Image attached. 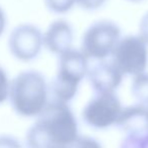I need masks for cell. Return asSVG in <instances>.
<instances>
[{"instance_id":"cell-1","label":"cell","mask_w":148,"mask_h":148,"mask_svg":"<svg viewBox=\"0 0 148 148\" xmlns=\"http://www.w3.org/2000/svg\"><path fill=\"white\" fill-rule=\"evenodd\" d=\"M79 136L78 123L67 103H48L25 136L27 148H62Z\"/></svg>"},{"instance_id":"cell-2","label":"cell","mask_w":148,"mask_h":148,"mask_svg":"<svg viewBox=\"0 0 148 148\" xmlns=\"http://www.w3.org/2000/svg\"><path fill=\"white\" fill-rule=\"evenodd\" d=\"M12 109L23 117H38L48 105L45 77L35 70L23 71L11 81L9 91Z\"/></svg>"},{"instance_id":"cell-3","label":"cell","mask_w":148,"mask_h":148,"mask_svg":"<svg viewBox=\"0 0 148 148\" xmlns=\"http://www.w3.org/2000/svg\"><path fill=\"white\" fill-rule=\"evenodd\" d=\"M88 71V58L81 51L71 49L59 56L57 75L52 83L56 99L67 103L72 101Z\"/></svg>"},{"instance_id":"cell-4","label":"cell","mask_w":148,"mask_h":148,"mask_svg":"<svg viewBox=\"0 0 148 148\" xmlns=\"http://www.w3.org/2000/svg\"><path fill=\"white\" fill-rule=\"evenodd\" d=\"M121 35V29L114 21L108 19L95 21L83 35L81 52L88 59L105 61L113 56L122 39Z\"/></svg>"},{"instance_id":"cell-5","label":"cell","mask_w":148,"mask_h":148,"mask_svg":"<svg viewBox=\"0 0 148 148\" xmlns=\"http://www.w3.org/2000/svg\"><path fill=\"white\" fill-rule=\"evenodd\" d=\"M148 44L139 35L122 38L113 56L112 62L125 75L137 76L146 72L148 66Z\"/></svg>"},{"instance_id":"cell-6","label":"cell","mask_w":148,"mask_h":148,"mask_svg":"<svg viewBox=\"0 0 148 148\" xmlns=\"http://www.w3.org/2000/svg\"><path fill=\"white\" fill-rule=\"evenodd\" d=\"M123 109L116 92L95 93L83 108L82 119L90 128L106 130L117 126Z\"/></svg>"},{"instance_id":"cell-7","label":"cell","mask_w":148,"mask_h":148,"mask_svg":"<svg viewBox=\"0 0 148 148\" xmlns=\"http://www.w3.org/2000/svg\"><path fill=\"white\" fill-rule=\"evenodd\" d=\"M44 36L33 25H19L11 32L8 46L11 54L21 61H31L40 54Z\"/></svg>"},{"instance_id":"cell-8","label":"cell","mask_w":148,"mask_h":148,"mask_svg":"<svg viewBox=\"0 0 148 148\" xmlns=\"http://www.w3.org/2000/svg\"><path fill=\"white\" fill-rule=\"evenodd\" d=\"M124 78V74L119 68L107 60L97 61L95 65L89 67L87 79L91 88L95 93L116 92Z\"/></svg>"},{"instance_id":"cell-9","label":"cell","mask_w":148,"mask_h":148,"mask_svg":"<svg viewBox=\"0 0 148 148\" xmlns=\"http://www.w3.org/2000/svg\"><path fill=\"white\" fill-rule=\"evenodd\" d=\"M74 33L67 21L58 19L49 25L44 35V45L50 52L61 56L72 49Z\"/></svg>"},{"instance_id":"cell-10","label":"cell","mask_w":148,"mask_h":148,"mask_svg":"<svg viewBox=\"0 0 148 148\" xmlns=\"http://www.w3.org/2000/svg\"><path fill=\"white\" fill-rule=\"evenodd\" d=\"M131 93L137 103L148 107V73L144 72L134 77L131 84Z\"/></svg>"},{"instance_id":"cell-11","label":"cell","mask_w":148,"mask_h":148,"mask_svg":"<svg viewBox=\"0 0 148 148\" xmlns=\"http://www.w3.org/2000/svg\"><path fill=\"white\" fill-rule=\"evenodd\" d=\"M119 148H148V130L125 133Z\"/></svg>"},{"instance_id":"cell-12","label":"cell","mask_w":148,"mask_h":148,"mask_svg":"<svg viewBox=\"0 0 148 148\" xmlns=\"http://www.w3.org/2000/svg\"><path fill=\"white\" fill-rule=\"evenodd\" d=\"M62 148H103V145L95 138L79 135L76 139Z\"/></svg>"},{"instance_id":"cell-13","label":"cell","mask_w":148,"mask_h":148,"mask_svg":"<svg viewBox=\"0 0 148 148\" xmlns=\"http://www.w3.org/2000/svg\"><path fill=\"white\" fill-rule=\"evenodd\" d=\"M76 3V0H45V4L49 10L55 13H66Z\"/></svg>"},{"instance_id":"cell-14","label":"cell","mask_w":148,"mask_h":148,"mask_svg":"<svg viewBox=\"0 0 148 148\" xmlns=\"http://www.w3.org/2000/svg\"><path fill=\"white\" fill-rule=\"evenodd\" d=\"M10 84L11 82H9L6 72L0 66V103H4L9 97Z\"/></svg>"},{"instance_id":"cell-15","label":"cell","mask_w":148,"mask_h":148,"mask_svg":"<svg viewBox=\"0 0 148 148\" xmlns=\"http://www.w3.org/2000/svg\"><path fill=\"white\" fill-rule=\"evenodd\" d=\"M107 0H76V3L85 10H97L105 5Z\"/></svg>"},{"instance_id":"cell-16","label":"cell","mask_w":148,"mask_h":148,"mask_svg":"<svg viewBox=\"0 0 148 148\" xmlns=\"http://www.w3.org/2000/svg\"><path fill=\"white\" fill-rule=\"evenodd\" d=\"M0 148H21L16 138L10 135H0Z\"/></svg>"},{"instance_id":"cell-17","label":"cell","mask_w":148,"mask_h":148,"mask_svg":"<svg viewBox=\"0 0 148 148\" xmlns=\"http://www.w3.org/2000/svg\"><path fill=\"white\" fill-rule=\"evenodd\" d=\"M139 36L148 44V11L142 16L139 23Z\"/></svg>"},{"instance_id":"cell-18","label":"cell","mask_w":148,"mask_h":148,"mask_svg":"<svg viewBox=\"0 0 148 148\" xmlns=\"http://www.w3.org/2000/svg\"><path fill=\"white\" fill-rule=\"evenodd\" d=\"M5 25H6V17H5L3 10L0 8V36L2 35L3 32H4Z\"/></svg>"},{"instance_id":"cell-19","label":"cell","mask_w":148,"mask_h":148,"mask_svg":"<svg viewBox=\"0 0 148 148\" xmlns=\"http://www.w3.org/2000/svg\"><path fill=\"white\" fill-rule=\"evenodd\" d=\"M129 1H132V2H139V1H142V0H129Z\"/></svg>"},{"instance_id":"cell-20","label":"cell","mask_w":148,"mask_h":148,"mask_svg":"<svg viewBox=\"0 0 148 148\" xmlns=\"http://www.w3.org/2000/svg\"><path fill=\"white\" fill-rule=\"evenodd\" d=\"M147 112H148V107H147Z\"/></svg>"}]
</instances>
